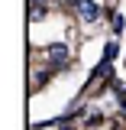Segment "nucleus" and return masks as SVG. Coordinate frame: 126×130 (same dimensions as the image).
Returning a JSON list of instances; mask_svg holds the SVG:
<instances>
[{
    "instance_id": "3",
    "label": "nucleus",
    "mask_w": 126,
    "mask_h": 130,
    "mask_svg": "<svg viewBox=\"0 0 126 130\" xmlns=\"http://www.w3.org/2000/svg\"><path fill=\"white\" fill-rule=\"evenodd\" d=\"M45 16V7L42 3H32V20H42Z\"/></svg>"
},
{
    "instance_id": "1",
    "label": "nucleus",
    "mask_w": 126,
    "mask_h": 130,
    "mask_svg": "<svg viewBox=\"0 0 126 130\" xmlns=\"http://www.w3.org/2000/svg\"><path fill=\"white\" fill-rule=\"evenodd\" d=\"M74 3H78V10H81V16H84V20H97V13H100V10H97L94 0H74Z\"/></svg>"
},
{
    "instance_id": "2",
    "label": "nucleus",
    "mask_w": 126,
    "mask_h": 130,
    "mask_svg": "<svg viewBox=\"0 0 126 130\" xmlns=\"http://www.w3.org/2000/svg\"><path fill=\"white\" fill-rule=\"evenodd\" d=\"M65 55H68V52H65L62 46H55V49H48V59H52V62H62Z\"/></svg>"
}]
</instances>
